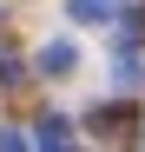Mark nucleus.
Wrapping results in <instances>:
<instances>
[{"instance_id":"f257e3e1","label":"nucleus","mask_w":145,"mask_h":152,"mask_svg":"<svg viewBox=\"0 0 145 152\" xmlns=\"http://www.w3.org/2000/svg\"><path fill=\"white\" fill-rule=\"evenodd\" d=\"M72 66H79V46H72V40H46L40 46V73H46V80H66Z\"/></svg>"},{"instance_id":"f03ea898","label":"nucleus","mask_w":145,"mask_h":152,"mask_svg":"<svg viewBox=\"0 0 145 152\" xmlns=\"http://www.w3.org/2000/svg\"><path fill=\"white\" fill-rule=\"evenodd\" d=\"M119 13V0H66V20H86V27H106Z\"/></svg>"},{"instance_id":"7ed1b4c3","label":"nucleus","mask_w":145,"mask_h":152,"mask_svg":"<svg viewBox=\"0 0 145 152\" xmlns=\"http://www.w3.org/2000/svg\"><path fill=\"white\" fill-rule=\"evenodd\" d=\"M66 139H72L66 119H40V132H33V145H66Z\"/></svg>"}]
</instances>
